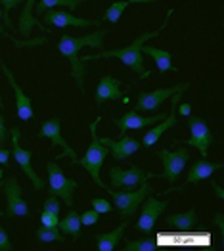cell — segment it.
<instances>
[{
	"label": "cell",
	"mask_w": 224,
	"mask_h": 251,
	"mask_svg": "<svg viewBox=\"0 0 224 251\" xmlns=\"http://www.w3.org/2000/svg\"><path fill=\"white\" fill-rule=\"evenodd\" d=\"M121 96H123L121 84H119V81H117L115 77H111V75H105L102 81L98 83V86H96V94H94L96 104L98 105H102L103 102L119 100Z\"/></svg>",
	"instance_id": "cell-19"
},
{
	"label": "cell",
	"mask_w": 224,
	"mask_h": 251,
	"mask_svg": "<svg viewBox=\"0 0 224 251\" xmlns=\"http://www.w3.org/2000/svg\"><path fill=\"white\" fill-rule=\"evenodd\" d=\"M33 4H35V0H25V6H23L21 16H20V23H18V27H20V35L21 37H25V39L31 35V29H33L35 25L41 27L42 31H44L42 23L35 20V16H33Z\"/></svg>",
	"instance_id": "cell-23"
},
{
	"label": "cell",
	"mask_w": 224,
	"mask_h": 251,
	"mask_svg": "<svg viewBox=\"0 0 224 251\" xmlns=\"http://www.w3.org/2000/svg\"><path fill=\"white\" fill-rule=\"evenodd\" d=\"M155 155H157V157L161 159V163H163V173H161L159 176L165 178L167 182L174 184V182H176V178L180 176V173L186 169V163H188V159H190V151H188L186 148L178 146L174 151H169V150H157V151H155Z\"/></svg>",
	"instance_id": "cell-6"
},
{
	"label": "cell",
	"mask_w": 224,
	"mask_h": 251,
	"mask_svg": "<svg viewBox=\"0 0 224 251\" xmlns=\"http://www.w3.org/2000/svg\"><path fill=\"white\" fill-rule=\"evenodd\" d=\"M190 88V84L188 83H182V84H174V86H171V88H157V90H153V92H142L140 96H138V100H136V105H134V111H155L159 105L163 104L165 100H169L174 92H186Z\"/></svg>",
	"instance_id": "cell-11"
},
{
	"label": "cell",
	"mask_w": 224,
	"mask_h": 251,
	"mask_svg": "<svg viewBox=\"0 0 224 251\" xmlns=\"http://www.w3.org/2000/svg\"><path fill=\"white\" fill-rule=\"evenodd\" d=\"M2 105H4V104H2V98H0V107H2Z\"/></svg>",
	"instance_id": "cell-42"
},
{
	"label": "cell",
	"mask_w": 224,
	"mask_h": 251,
	"mask_svg": "<svg viewBox=\"0 0 224 251\" xmlns=\"http://www.w3.org/2000/svg\"><path fill=\"white\" fill-rule=\"evenodd\" d=\"M8 138H10V132L6 128V121H4V115L0 113V148H4L8 144Z\"/></svg>",
	"instance_id": "cell-36"
},
{
	"label": "cell",
	"mask_w": 224,
	"mask_h": 251,
	"mask_svg": "<svg viewBox=\"0 0 224 251\" xmlns=\"http://www.w3.org/2000/svg\"><path fill=\"white\" fill-rule=\"evenodd\" d=\"M10 153L12 151H8L6 148H0V165H6L10 161Z\"/></svg>",
	"instance_id": "cell-37"
},
{
	"label": "cell",
	"mask_w": 224,
	"mask_h": 251,
	"mask_svg": "<svg viewBox=\"0 0 224 251\" xmlns=\"http://www.w3.org/2000/svg\"><path fill=\"white\" fill-rule=\"evenodd\" d=\"M0 217H6V213H4V211H0Z\"/></svg>",
	"instance_id": "cell-41"
},
{
	"label": "cell",
	"mask_w": 224,
	"mask_h": 251,
	"mask_svg": "<svg viewBox=\"0 0 224 251\" xmlns=\"http://www.w3.org/2000/svg\"><path fill=\"white\" fill-rule=\"evenodd\" d=\"M90 203H92L94 211H98L100 215H103V213H111V209H113V205H111L107 200H103V198H92Z\"/></svg>",
	"instance_id": "cell-31"
},
{
	"label": "cell",
	"mask_w": 224,
	"mask_h": 251,
	"mask_svg": "<svg viewBox=\"0 0 224 251\" xmlns=\"http://www.w3.org/2000/svg\"><path fill=\"white\" fill-rule=\"evenodd\" d=\"M165 113H159V115H151V117H142V115H138V111H128V113H124L121 119H113V123L117 125V128L121 130L123 134L126 132V130H130V128H146V126H151L153 123H157V121H163Z\"/></svg>",
	"instance_id": "cell-18"
},
{
	"label": "cell",
	"mask_w": 224,
	"mask_h": 251,
	"mask_svg": "<svg viewBox=\"0 0 224 251\" xmlns=\"http://www.w3.org/2000/svg\"><path fill=\"white\" fill-rule=\"evenodd\" d=\"M46 171H48V194L56 196L58 200H63L67 207H73V192L77 190V182L67 178L56 161H48Z\"/></svg>",
	"instance_id": "cell-5"
},
{
	"label": "cell",
	"mask_w": 224,
	"mask_h": 251,
	"mask_svg": "<svg viewBox=\"0 0 224 251\" xmlns=\"http://www.w3.org/2000/svg\"><path fill=\"white\" fill-rule=\"evenodd\" d=\"M2 176H4V169H0V180H2Z\"/></svg>",
	"instance_id": "cell-40"
},
{
	"label": "cell",
	"mask_w": 224,
	"mask_h": 251,
	"mask_svg": "<svg viewBox=\"0 0 224 251\" xmlns=\"http://www.w3.org/2000/svg\"><path fill=\"white\" fill-rule=\"evenodd\" d=\"M35 238L42 244H52V242H63V234L56 228H48V226H39L35 230Z\"/></svg>",
	"instance_id": "cell-28"
},
{
	"label": "cell",
	"mask_w": 224,
	"mask_h": 251,
	"mask_svg": "<svg viewBox=\"0 0 224 251\" xmlns=\"http://www.w3.org/2000/svg\"><path fill=\"white\" fill-rule=\"evenodd\" d=\"M155 176L153 173H146L144 169L132 165L130 169H119L111 167L109 169V182L113 188H123V190H134L138 188L142 182H146L148 178Z\"/></svg>",
	"instance_id": "cell-9"
},
{
	"label": "cell",
	"mask_w": 224,
	"mask_h": 251,
	"mask_svg": "<svg viewBox=\"0 0 224 251\" xmlns=\"http://www.w3.org/2000/svg\"><path fill=\"white\" fill-rule=\"evenodd\" d=\"M79 217H81V225H84V226H92V225H96V223L100 221V213L94 209L84 211Z\"/></svg>",
	"instance_id": "cell-32"
},
{
	"label": "cell",
	"mask_w": 224,
	"mask_h": 251,
	"mask_svg": "<svg viewBox=\"0 0 224 251\" xmlns=\"http://www.w3.org/2000/svg\"><path fill=\"white\" fill-rule=\"evenodd\" d=\"M188 126H190L192 136H190V138H186V140H180L178 144L194 146L198 151H199V155L205 159V157L209 155V153H207V151H209V148H211V144L215 142L211 128H209V125H207V121L201 119V117H188Z\"/></svg>",
	"instance_id": "cell-7"
},
{
	"label": "cell",
	"mask_w": 224,
	"mask_h": 251,
	"mask_svg": "<svg viewBox=\"0 0 224 251\" xmlns=\"http://www.w3.org/2000/svg\"><path fill=\"white\" fill-rule=\"evenodd\" d=\"M39 138H50L52 146H60L61 150H63V153H61L60 157H69L71 161L77 157V151L69 146L67 140L61 136V121L56 119V117L42 123L41 128H39ZM60 157H58V159H60Z\"/></svg>",
	"instance_id": "cell-13"
},
{
	"label": "cell",
	"mask_w": 224,
	"mask_h": 251,
	"mask_svg": "<svg viewBox=\"0 0 224 251\" xmlns=\"http://www.w3.org/2000/svg\"><path fill=\"white\" fill-rule=\"evenodd\" d=\"M58 226H60V230H63V234H69L75 240L81 238V217H79V213H75L73 209L67 213V217L63 221H58Z\"/></svg>",
	"instance_id": "cell-25"
},
{
	"label": "cell",
	"mask_w": 224,
	"mask_h": 251,
	"mask_svg": "<svg viewBox=\"0 0 224 251\" xmlns=\"http://www.w3.org/2000/svg\"><path fill=\"white\" fill-rule=\"evenodd\" d=\"M128 0H117V2H113L105 12H103L102 20L100 21H109V23H117L119 18L123 16V12L128 8Z\"/></svg>",
	"instance_id": "cell-27"
},
{
	"label": "cell",
	"mask_w": 224,
	"mask_h": 251,
	"mask_svg": "<svg viewBox=\"0 0 224 251\" xmlns=\"http://www.w3.org/2000/svg\"><path fill=\"white\" fill-rule=\"evenodd\" d=\"M124 228H126V219H124V223H121L115 230L111 232H103V234H96L94 236V240H96V248L98 251H113L115 250V246L119 244V240L123 238V234H124Z\"/></svg>",
	"instance_id": "cell-22"
},
{
	"label": "cell",
	"mask_w": 224,
	"mask_h": 251,
	"mask_svg": "<svg viewBox=\"0 0 224 251\" xmlns=\"http://www.w3.org/2000/svg\"><path fill=\"white\" fill-rule=\"evenodd\" d=\"M142 54L146 56H149V58H153V62L157 65V69H159V73H167V71H176V67L173 65V54L169 52V50H161V48H153V46H146L142 44Z\"/></svg>",
	"instance_id": "cell-21"
},
{
	"label": "cell",
	"mask_w": 224,
	"mask_h": 251,
	"mask_svg": "<svg viewBox=\"0 0 224 251\" xmlns=\"http://www.w3.org/2000/svg\"><path fill=\"white\" fill-rule=\"evenodd\" d=\"M82 2H84V0H39L37 12L42 16L44 12H48V10H52V8H58V6H65V8H69V10H77Z\"/></svg>",
	"instance_id": "cell-26"
},
{
	"label": "cell",
	"mask_w": 224,
	"mask_h": 251,
	"mask_svg": "<svg viewBox=\"0 0 224 251\" xmlns=\"http://www.w3.org/2000/svg\"><path fill=\"white\" fill-rule=\"evenodd\" d=\"M0 20H2V12H0Z\"/></svg>",
	"instance_id": "cell-43"
},
{
	"label": "cell",
	"mask_w": 224,
	"mask_h": 251,
	"mask_svg": "<svg viewBox=\"0 0 224 251\" xmlns=\"http://www.w3.org/2000/svg\"><path fill=\"white\" fill-rule=\"evenodd\" d=\"M130 4H151V2H155V0H128Z\"/></svg>",
	"instance_id": "cell-39"
},
{
	"label": "cell",
	"mask_w": 224,
	"mask_h": 251,
	"mask_svg": "<svg viewBox=\"0 0 224 251\" xmlns=\"http://www.w3.org/2000/svg\"><path fill=\"white\" fill-rule=\"evenodd\" d=\"M20 136H21L20 126H14V128H12V153H14V159H16V163L20 165L21 171L27 175V178L31 180L33 188L42 190L44 188V182H42V178L37 175V171H35L33 165H31V157H33V153H31L29 150L21 148Z\"/></svg>",
	"instance_id": "cell-8"
},
{
	"label": "cell",
	"mask_w": 224,
	"mask_h": 251,
	"mask_svg": "<svg viewBox=\"0 0 224 251\" xmlns=\"http://www.w3.org/2000/svg\"><path fill=\"white\" fill-rule=\"evenodd\" d=\"M124 251H155L157 244L153 240H124Z\"/></svg>",
	"instance_id": "cell-29"
},
{
	"label": "cell",
	"mask_w": 224,
	"mask_h": 251,
	"mask_svg": "<svg viewBox=\"0 0 224 251\" xmlns=\"http://www.w3.org/2000/svg\"><path fill=\"white\" fill-rule=\"evenodd\" d=\"M111 198L115 200V207L119 211L123 219H130L138 207L144 203V200L148 196H151V186L148 184V180L142 182L138 188L134 190H123V192H117V190H109Z\"/></svg>",
	"instance_id": "cell-4"
},
{
	"label": "cell",
	"mask_w": 224,
	"mask_h": 251,
	"mask_svg": "<svg viewBox=\"0 0 224 251\" xmlns=\"http://www.w3.org/2000/svg\"><path fill=\"white\" fill-rule=\"evenodd\" d=\"M182 94L184 92L180 90V92H174V94L171 96V111H169V115L165 117L161 125L153 126L151 130L146 132V136H144V140H142V146L151 148L159 138H161V134H163L165 130L173 128V126L178 123V119H176V105H178V102H180V96H182Z\"/></svg>",
	"instance_id": "cell-15"
},
{
	"label": "cell",
	"mask_w": 224,
	"mask_h": 251,
	"mask_svg": "<svg viewBox=\"0 0 224 251\" xmlns=\"http://www.w3.org/2000/svg\"><path fill=\"white\" fill-rule=\"evenodd\" d=\"M41 223H42V226H48V228H58V215L48 213V211H42V213H41Z\"/></svg>",
	"instance_id": "cell-34"
},
{
	"label": "cell",
	"mask_w": 224,
	"mask_h": 251,
	"mask_svg": "<svg viewBox=\"0 0 224 251\" xmlns=\"http://www.w3.org/2000/svg\"><path fill=\"white\" fill-rule=\"evenodd\" d=\"M21 2H25V0H0V4H2V20H4V25H6V27H12L10 10L16 8V6H20Z\"/></svg>",
	"instance_id": "cell-30"
},
{
	"label": "cell",
	"mask_w": 224,
	"mask_h": 251,
	"mask_svg": "<svg viewBox=\"0 0 224 251\" xmlns=\"http://www.w3.org/2000/svg\"><path fill=\"white\" fill-rule=\"evenodd\" d=\"M219 169H223L221 163H209V161H205L203 157L199 159V161H196L192 169H190V173H188V178H186V184H198V182H201L205 178H209L215 171H219Z\"/></svg>",
	"instance_id": "cell-20"
},
{
	"label": "cell",
	"mask_w": 224,
	"mask_h": 251,
	"mask_svg": "<svg viewBox=\"0 0 224 251\" xmlns=\"http://www.w3.org/2000/svg\"><path fill=\"white\" fill-rule=\"evenodd\" d=\"M171 16H173V10H169V12H167L165 21L161 23V27H159L157 31H148V33H144V35H140V37L132 42V44H128V46H124V48H113V50H103V52H100V54L84 56V58H81V62L86 63V62H92V60H100V58H119V60H121L126 67H130V69H132L140 79L151 77V71H148V69L144 67L142 44H146L149 39L159 37V33L167 27V21H169Z\"/></svg>",
	"instance_id": "cell-1"
},
{
	"label": "cell",
	"mask_w": 224,
	"mask_h": 251,
	"mask_svg": "<svg viewBox=\"0 0 224 251\" xmlns=\"http://www.w3.org/2000/svg\"><path fill=\"white\" fill-rule=\"evenodd\" d=\"M100 142H102L103 146L109 148V153H111L113 159H117V161H123V159H126V157H130L132 153H136V151L140 150V146H142L138 140H134V138H130V136H126V134H123L119 140L102 136Z\"/></svg>",
	"instance_id": "cell-17"
},
{
	"label": "cell",
	"mask_w": 224,
	"mask_h": 251,
	"mask_svg": "<svg viewBox=\"0 0 224 251\" xmlns=\"http://www.w3.org/2000/svg\"><path fill=\"white\" fill-rule=\"evenodd\" d=\"M165 223H167L169 226L178 228V230H190V228L196 226V223H198V213H196V209H188V211H184V213H176V215L167 217Z\"/></svg>",
	"instance_id": "cell-24"
},
{
	"label": "cell",
	"mask_w": 224,
	"mask_h": 251,
	"mask_svg": "<svg viewBox=\"0 0 224 251\" xmlns=\"http://www.w3.org/2000/svg\"><path fill=\"white\" fill-rule=\"evenodd\" d=\"M2 71H4V75H6V79H8V83L12 86V90H14V94H16V111H18V117H20L21 121H31L33 117H35V111H33V104H31V98L23 92V88H21L20 84L16 83V77H14V73L2 63Z\"/></svg>",
	"instance_id": "cell-16"
},
{
	"label": "cell",
	"mask_w": 224,
	"mask_h": 251,
	"mask_svg": "<svg viewBox=\"0 0 224 251\" xmlns=\"http://www.w3.org/2000/svg\"><path fill=\"white\" fill-rule=\"evenodd\" d=\"M14 250V246H12V240H10V236H8V232L2 228V225H0V251H12Z\"/></svg>",
	"instance_id": "cell-35"
},
{
	"label": "cell",
	"mask_w": 224,
	"mask_h": 251,
	"mask_svg": "<svg viewBox=\"0 0 224 251\" xmlns=\"http://www.w3.org/2000/svg\"><path fill=\"white\" fill-rule=\"evenodd\" d=\"M0 188L4 190L6 203H8L6 217H29V205L21 198V186L16 176H10L4 182H0Z\"/></svg>",
	"instance_id": "cell-10"
},
{
	"label": "cell",
	"mask_w": 224,
	"mask_h": 251,
	"mask_svg": "<svg viewBox=\"0 0 224 251\" xmlns=\"http://www.w3.org/2000/svg\"><path fill=\"white\" fill-rule=\"evenodd\" d=\"M176 109L180 111V115H184V117H188V115H190V111H192V105H190V104H180V107L176 105Z\"/></svg>",
	"instance_id": "cell-38"
},
{
	"label": "cell",
	"mask_w": 224,
	"mask_h": 251,
	"mask_svg": "<svg viewBox=\"0 0 224 251\" xmlns=\"http://www.w3.org/2000/svg\"><path fill=\"white\" fill-rule=\"evenodd\" d=\"M167 205H169V201L153 200V198H149V196H148V198L144 200L140 217H138V221L134 223V230L142 232V234H149V232L153 230V226H155V223H157L159 215L167 209Z\"/></svg>",
	"instance_id": "cell-12"
},
{
	"label": "cell",
	"mask_w": 224,
	"mask_h": 251,
	"mask_svg": "<svg viewBox=\"0 0 224 251\" xmlns=\"http://www.w3.org/2000/svg\"><path fill=\"white\" fill-rule=\"evenodd\" d=\"M98 123H100V117L94 121V123H90V134H92V142H90V146L86 150V153L82 155L81 159H73L71 163H77V165H81L90 176H92V180L100 186V188H107L105 184H103V180L100 178V171L103 167V161H105V157H107V153H109V148L103 146L102 142H100V138H98V134H96V128H98Z\"/></svg>",
	"instance_id": "cell-3"
},
{
	"label": "cell",
	"mask_w": 224,
	"mask_h": 251,
	"mask_svg": "<svg viewBox=\"0 0 224 251\" xmlns=\"http://www.w3.org/2000/svg\"><path fill=\"white\" fill-rule=\"evenodd\" d=\"M44 16V23L50 25V27H98L102 21L100 20H81V18H75L73 14L69 12H63V10H48L42 14Z\"/></svg>",
	"instance_id": "cell-14"
},
{
	"label": "cell",
	"mask_w": 224,
	"mask_h": 251,
	"mask_svg": "<svg viewBox=\"0 0 224 251\" xmlns=\"http://www.w3.org/2000/svg\"><path fill=\"white\" fill-rule=\"evenodd\" d=\"M109 35L107 29L103 31H94L86 37H69V35H63L58 42V52L61 56L71 63V75L75 79L77 86L84 90V63L79 58V52H81L84 46L88 48H100L102 46L103 39Z\"/></svg>",
	"instance_id": "cell-2"
},
{
	"label": "cell",
	"mask_w": 224,
	"mask_h": 251,
	"mask_svg": "<svg viewBox=\"0 0 224 251\" xmlns=\"http://www.w3.org/2000/svg\"><path fill=\"white\" fill-rule=\"evenodd\" d=\"M42 209L48 211V213H54V215H60L61 203L58 201V198H56V196H48V198L44 200V205H42Z\"/></svg>",
	"instance_id": "cell-33"
}]
</instances>
